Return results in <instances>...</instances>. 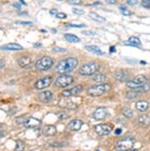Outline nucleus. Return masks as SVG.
Listing matches in <instances>:
<instances>
[{"label": "nucleus", "mask_w": 150, "mask_h": 151, "mask_svg": "<svg viewBox=\"0 0 150 151\" xmlns=\"http://www.w3.org/2000/svg\"><path fill=\"white\" fill-rule=\"evenodd\" d=\"M79 62L76 58H64V60H60L57 63V65L55 67V70L57 74H62L66 75L71 73L75 68L78 65Z\"/></svg>", "instance_id": "1"}, {"label": "nucleus", "mask_w": 150, "mask_h": 151, "mask_svg": "<svg viewBox=\"0 0 150 151\" xmlns=\"http://www.w3.org/2000/svg\"><path fill=\"white\" fill-rule=\"evenodd\" d=\"M110 90H111V85L107 84V83H103V84H98L89 88V90L87 91V94L92 97H99L108 93Z\"/></svg>", "instance_id": "2"}, {"label": "nucleus", "mask_w": 150, "mask_h": 151, "mask_svg": "<svg viewBox=\"0 0 150 151\" xmlns=\"http://www.w3.org/2000/svg\"><path fill=\"white\" fill-rule=\"evenodd\" d=\"M100 69V65L96 63H89V64L83 65L79 69V74L82 76H92L95 75Z\"/></svg>", "instance_id": "3"}, {"label": "nucleus", "mask_w": 150, "mask_h": 151, "mask_svg": "<svg viewBox=\"0 0 150 151\" xmlns=\"http://www.w3.org/2000/svg\"><path fill=\"white\" fill-rule=\"evenodd\" d=\"M52 65H54V60L52 58L47 57V55L38 58L35 62V68L39 70H47Z\"/></svg>", "instance_id": "4"}, {"label": "nucleus", "mask_w": 150, "mask_h": 151, "mask_svg": "<svg viewBox=\"0 0 150 151\" xmlns=\"http://www.w3.org/2000/svg\"><path fill=\"white\" fill-rule=\"evenodd\" d=\"M133 145H134V138L125 137L124 139L118 141L115 148L117 151H128L133 147Z\"/></svg>", "instance_id": "5"}, {"label": "nucleus", "mask_w": 150, "mask_h": 151, "mask_svg": "<svg viewBox=\"0 0 150 151\" xmlns=\"http://www.w3.org/2000/svg\"><path fill=\"white\" fill-rule=\"evenodd\" d=\"M147 82V78L145 77L144 75H139L137 77H135L133 80H130V81L127 82V87L130 88L132 90H137L139 89L140 87H142L145 83Z\"/></svg>", "instance_id": "6"}, {"label": "nucleus", "mask_w": 150, "mask_h": 151, "mask_svg": "<svg viewBox=\"0 0 150 151\" xmlns=\"http://www.w3.org/2000/svg\"><path fill=\"white\" fill-rule=\"evenodd\" d=\"M75 82V79L70 75H60L55 81V85L59 88H66L69 87Z\"/></svg>", "instance_id": "7"}, {"label": "nucleus", "mask_w": 150, "mask_h": 151, "mask_svg": "<svg viewBox=\"0 0 150 151\" xmlns=\"http://www.w3.org/2000/svg\"><path fill=\"white\" fill-rule=\"evenodd\" d=\"M82 91H83V86H82V85H78V86L72 88V89L62 91V93H60V96H62V98H70V97H72V96L78 95L79 93H81Z\"/></svg>", "instance_id": "8"}, {"label": "nucleus", "mask_w": 150, "mask_h": 151, "mask_svg": "<svg viewBox=\"0 0 150 151\" xmlns=\"http://www.w3.org/2000/svg\"><path fill=\"white\" fill-rule=\"evenodd\" d=\"M52 77H44V78H42V79H39L35 82L34 88L36 90H43L50 86V85L52 84Z\"/></svg>", "instance_id": "9"}, {"label": "nucleus", "mask_w": 150, "mask_h": 151, "mask_svg": "<svg viewBox=\"0 0 150 151\" xmlns=\"http://www.w3.org/2000/svg\"><path fill=\"white\" fill-rule=\"evenodd\" d=\"M95 131L97 134L101 136L109 135L112 131V127L111 125H107V124H99V125L95 126Z\"/></svg>", "instance_id": "10"}, {"label": "nucleus", "mask_w": 150, "mask_h": 151, "mask_svg": "<svg viewBox=\"0 0 150 151\" xmlns=\"http://www.w3.org/2000/svg\"><path fill=\"white\" fill-rule=\"evenodd\" d=\"M109 112L106 108L104 107H100V108H97L93 113V118L96 120H104L106 117L108 116Z\"/></svg>", "instance_id": "11"}, {"label": "nucleus", "mask_w": 150, "mask_h": 151, "mask_svg": "<svg viewBox=\"0 0 150 151\" xmlns=\"http://www.w3.org/2000/svg\"><path fill=\"white\" fill-rule=\"evenodd\" d=\"M23 125L25 126L26 128H38L40 125H42V121L29 116L27 119H26V121L24 122Z\"/></svg>", "instance_id": "12"}, {"label": "nucleus", "mask_w": 150, "mask_h": 151, "mask_svg": "<svg viewBox=\"0 0 150 151\" xmlns=\"http://www.w3.org/2000/svg\"><path fill=\"white\" fill-rule=\"evenodd\" d=\"M59 105H60V107L70 109V110H74V109L77 108V104L72 102L71 100H70V98H62L60 100Z\"/></svg>", "instance_id": "13"}, {"label": "nucleus", "mask_w": 150, "mask_h": 151, "mask_svg": "<svg viewBox=\"0 0 150 151\" xmlns=\"http://www.w3.org/2000/svg\"><path fill=\"white\" fill-rule=\"evenodd\" d=\"M82 126H83V121L80 119H74L67 124V127L71 131H79L82 128Z\"/></svg>", "instance_id": "14"}, {"label": "nucleus", "mask_w": 150, "mask_h": 151, "mask_svg": "<svg viewBox=\"0 0 150 151\" xmlns=\"http://www.w3.org/2000/svg\"><path fill=\"white\" fill-rule=\"evenodd\" d=\"M114 77L119 82H128L130 75L128 74V72H126V70H118V72L115 73Z\"/></svg>", "instance_id": "15"}, {"label": "nucleus", "mask_w": 150, "mask_h": 151, "mask_svg": "<svg viewBox=\"0 0 150 151\" xmlns=\"http://www.w3.org/2000/svg\"><path fill=\"white\" fill-rule=\"evenodd\" d=\"M38 98H39V100L42 102L47 103V102H50L52 100V98H54V94H52L50 91H43L38 94Z\"/></svg>", "instance_id": "16"}, {"label": "nucleus", "mask_w": 150, "mask_h": 151, "mask_svg": "<svg viewBox=\"0 0 150 151\" xmlns=\"http://www.w3.org/2000/svg\"><path fill=\"white\" fill-rule=\"evenodd\" d=\"M0 50H22L23 47H21L20 45H18V43H7L5 45H2V47H0Z\"/></svg>", "instance_id": "17"}, {"label": "nucleus", "mask_w": 150, "mask_h": 151, "mask_svg": "<svg viewBox=\"0 0 150 151\" xmlns=\"http://www.w3.org/2000/svg\"><path fill=\"white\" fill-rule=\"evenodd\" d=\"M57 133V128L54 125H47L42 129V134L45 136H54Z\"/></svg>", "instance_id": "18"}, {"label": "nucleus", "mask_w": 150, "mask_h": 151, "mask_svg": "<svg viewBox=\"0 0 150 151\" xmlns=\"http://www.w3.org/2000/svg\"><path fill=\"white\" fill-rule=\"evenodd\" d=\"M137 122H138L139 125L142 126V127H147L150 124V117H148L147 115H142L138 118Z\"/></svg>", "instance_id": "19"}, {"label": "nucleus", "mask_w": 150, "mask_h": 151, "mask_svg": "<svg viewBox=\"0 0 150 151\" xmlns=\"http://www.w3.org/2000/svg\"><path fill=\"white\" fill-rule=\"evenodd\" d=\"M85 48H86L88 52H93V53H95V55H104L103 50L99 47H97V45H86Z\"/></svg>", "instance_id": "20"}, {"label": "nucleus", "mask_w": 150, "mask_h": 151, "mask_svg": "<svg viewBox=\"0 0 150 151\" xmlns=\"http://www.w3.org/2000/svg\"><path fill=\"white\" fill-rule=\"evenodd\" d=\"M136 109L138 111L140 112H145L148 109V107H149V104H148V102H146V101H138L136 103Z\"/></svg>", "instance_id": "21"}, {"label": "nucleus", "mask_w": 150, "mask_h": 151, "mask_svg": "<svg viewBox=\"0 0 150 151\" xmlns=\"http://www.w3.org/2000/svg\"><path fill=\"white\" fill-rule=\"evenodd\" d=\"M17 63H18V65H20L21 68H25V67H27V65H30L31 58L29 57H21L17 60Z\"/></svg>", "instance_id": "22"}, {"label": "nucleus", "mask_w": 150, "mask_h": 151, "mask_svg": "<svg viewBox=\"0 0 150 151\" xmlns=\"http://www.w3.org/2000/svg\"><path fill=\"white\" fill-rule=\"evenodd\" d=\"M93 81L97 82V83H100V84H103L102 82H105L107 80V76L105 74H95L93 76Z\"/></svg>", "instance_id": "23"}, {"label": "nucleus", "mask_w": 150, "mask_h": 151, "mask_svg": "<svg viewBox=\"0 0 150 151\" xmlns=\"http://www.w3.org/2000/svg\"><path fill=\"white\" fill-rule=\"evenodd\" d=\"M126 45H134V47H140L141 45V41L138 37L136 36H131L128 40V42H126Z\"/></svg>", "instance_id": "24"}, {"label": "nucleus", "mask_w": 150, "mask_h": 151, "mask_svg": "<svg viewBox=\"0 0 150 151\" xmlns=\"http://www.w3.org/2000/svg\"><path fill=\"white\" fill-rule=\"evenodd\" d=\"M90 16H91V18L93 19V20L97 21V22H105V21H106V18L105 17H103V16L99 15V14L96 13V12H91Z\"/></svg>", "instance_id": "25"}, {"label": "nucleus", "mask_w": 150, "mask_h": 151, "mask_svg": "<svg viewBox=\"0 0 150 151\" xmlns=\"http://www.w3.org/2000/svg\"><path fill=\"white\" fill-rule=\"evenodd\" d=\"M65 38L70 41V42H80V38L77 35H71V33H67L65 35Z\"/></svg>", "instance_id": "26"}, {"label": "nucleus", "mask_w": 150, "mask_h": 151, "mask_svg": "<svg viewBox=\"0 0 150 151\" xmlns=\"http://www.w3.org/2000/svg\"><path fill=\"white\" fill-rule=\"evenodd\" d=\"M24 149H25V144H24L23 141L16 140L15 141V148H14V151H24Z\"/></svg>", "instance_id": "27"}, {"label": "nucleus", "mask_w": 150, "mask_h": 151, "mask_svg": "<svg viewBox=\"0 0 150 151\" xmlns=\"http://www.w3.org/2000/svg\"><path fill=\"white\" fill-rule=\"evenodd\" d=\"M149 90H150V82L147 81V82L143 85V86L140 87L139 89L135 90V91L138 92V93H144V92H148Z\"/></svg>", "instance_id": "28"}, {"label": "nucleus", "mask_w": 150, "mask_h": 151, "mask_svg": "<svg viewBox=\"0 0 150 151\" xmlns=\"http://www.w3.org/2000/svg\"><path fill=\"white\" fill-rule=\"evenodd\" d=\"M138 95H139V93H138V92L135 91V90H130V91H128V92H127L125 96H126V98H127V99L132 100V99L137 98V97H138Z\"/></svg>", "instance_id": "29"}, {"label": "nucleus", "mask_w": 150, "mask_h": 151, "mask_svg": "<svg viewBox=\"0 0 150 151\" xmlns=\"http://www.w3.org/2000/svg\"><path fill=\"white\" fill-rule=\"evenodd\" d=\"M122 113H123V115H124L125 117H127V118H132L133 115H134L133 111L129 108H124L122 110Z\"/></svg>", "instance_id": "30"}, {"label": "nucleus", "mask_w": 150, "mask_h": 151, "mask_svg": "<svg viewBox=\"0 0 150 151\" xmlns=\"http://www.w3.org/2000/svg\"><path fill=\"white\" fill-rule=\"evenodd\" d=\"M120 11H121V13L124 14L125 16H130L132 14V12L124 6H120Z\"/></svg>", "instance_id": "31"}, {"label": "nucleus", "mask_w": 150, "mask_h": 151, "mask_svg": "<svg viewBox=\"0 0 150 151\" xmlns=\"http://www.w3.org/2000/svg\"><path fill=\"white\" fill-rule=\"evenodd\" d=\"M29 116H26V115H23V116H20V117H17L15 119V122L17 124H24V122L26 121V119L28 118Z\"/></svg>", "instance_id": "32"}, {"label": "nucleus", "mask_w": 150, "mask_h": 151, "mask_svg": "<svg viewBox=\"0 0 150 151\" xmlns=\"http://www.w3.org/2000/svg\"><path fill=\"white\" fill-rule=\"evenodd\" d=\"M48 145H50V147H64L65 143H62V142H50Z\"/></svg>", "instance_id": "33"}, {"label": "nucleus", "mask_w": 150, "mask_h": 151, "mask_svg": "<svg viewBox=\"0 0 150 151\" xmlns=\"http://www.w3.org/2000/svg\"><path fill=\"white\" fill-rule=\"evenodd\" d=\"M67 26L69 27H78V28H83V27H86L85 24H66Z\"/></svg>", "instance_id": "34"}, {"label": "nucleus", "mask_w": 150, "mask_h": 151, "mask_svg": "<svg viewBox=\"0 0 150 151\" xmlns=\"http://www.w3.org/2000/svg\"><path fill=\"white\" fill-rule=\"evenodd\" d=\"M55 17L60 18V19H65V18H67V16L66 13H64V12H59V13H57V15H55Z\"/></svg>", "instance_id": "35"}, {"label": "nucleus", "mask_w": 150, "mask_h": 151, "mask_svg": "<svg viewBox=\"0 0 150 151\" xmlns=\"http://www.w3.org/2000/svg\"><path fill=\"white\" fill-rule=\"evenodd\" d=\"M141 5L145 7V8H149L150 7V0H143L141 2Z\"/></svg>", "instance_id": "36"}, {"label": "nucleus", "mask_w": 150, "mask_h": 151, "mask_svg": "<svg viewBox=\"0 0 150 151\" xmlns=\"http://www.w3.org/2000/svg\"><path fill=\"white\" fill-rule=\"evenodd\" d=\"M66 50H67L66 48L59 47H54V52H65Z\"/></svg>", "instance_id": "37"}, {"label": "nucleus", "mask_w": 150, "mask_h": 151, "mask_svg": "<svg viewBox=\"0 0 150 151\" xmlns=\"http://www.w3.org/2000/svg\"><path fill=\"white\" fill-rule=\"evenodd\" d=\"M5 135V131H4V127H3V125H1L0 124V139H1L3 136Z\"/></svg>", "instance_id": "38"}, {"label": "nucleus", "mask_w": 150, "mask_h": 151, "mask_svg": "<svg viewBox=\"0 0 150 151\" xmlns=\"http://www.w3.org/2000/svg\"><path fill=\"white\" fill-rule=\"evenodd\" d=\"M16 23L23 24V25H32V22H30V21H16Z\"/></svg>", "instance_id": "39"}, {"label": "nucleus", "mask_w": 150, "mask_h": 151, "mask_svg": "<svg viewBox=\"0 0 150 151\" xmlns=\"http://www.w3.org/2000/svg\"><path fill=\"white\" fill-rule=\"evenodd\" d=\"M72 12L76 14H79V15H81V14H84V10L83 9H72Z\"/></svg>", "instance_id": "40"}, {"label": "nucleus", "mask_w": 150, "mask_h": 151, "mask_svg": "<svg viewBox=\"0 0 150 151\" xmlns=\"http://www.w3.org/2000/svg\"><path fill=\"white\" fill-rule=\"evenodd\" d=\"M70 4H76V5H80V4H82L81 0H71V1H69Z\"/></svg>", "instance_id": "41"}, {"label": "nucleus", "mask_w": 150, "mask_h": 151, "mask_svg": "<svg viewBox=\"0 0 150 151\" xmlns=\"http://www.w3.org/2000/svg\"><path fill=\"white\" fill-rule=\"evenodd\" d=\"M57 117H59L60 119H66L69 117V115L66 113H60V114H57Z\"/></svg>", "instance_id": "42"}, {"label": "nucleus", "mask_w": 150, "mask_h": 151, "mask_svg": "<svg viewBox=\"0 0 150 151\" xmlns=\"http://www.w3.org/2000/svg\"><path fill=\"white\" fill-rule=\"evenodd\" d=\"M138 3V1L137 0H128L127 1V4H129V5H135V4Z\"/></svg>", "instance_id": "43"}, {"label": "nucleus", "mask_w": 150, "mask_h": 151, "mask_svg": "<svg viewBox=\"0 0 150 151\" xmlns=\"http://www.w3.org/2000/svg\"><path fill=\"white\" fill-rule=\"evenodd\" d=\"M50 13L52 14V15H57V14L59 13V11H57V9H52V10L50 11Z\"/></svg>", "instance_id": "44"}, {"label": "nucleus", "mask_w": 150, "mask_h": 151, "mask_svg": "<svg viewBox=\"0 0 150 151\" xmlns=\"http://www.w3.org/2000/svg\"><path fill=\"white\" fill-rule=\"evenodd\" d=\"M83 33L86 35H95V32H93V31H84Z\"/></svg>", "instance_id": "45"}, {"label": "nucleus", "mask_w": 150, "mask_h": 151, "mask_svg": "<svg viewBox=\"0 0 150 151\" xmlns=\"http://www.w3.org/2000/svg\"><path fill=\"white\" fill-rule=\"evenodd\" d=\"M121 133H122V130H121L120 128H118V129H116V130H115V134H116V135H120Z\"/></svg>", "instance_id": "46"}, {"label": "nucleus", "mask_w": 150, "mask_h": 151, "mask_svg": "<svg viewBox=\"0 0 150 151\" xmlns=\"http://www.w3.org/2000/svg\"><path fill=\"white\" fill-rule=\"evenodd\" d=\"M108 3H110V4H115L116 3V0H108Z\"/></svg>", "instance_id": "47"}, {"label": "nucleus", "mask_w": 150, "mask_h": 151, "mask_svg": "<svg viewBox=\"0 0 150 151\" xmlns=\"http://www.w3.org/2000/svg\"><path fill=\"white\" fill-rule=\"evenodd\" d=\"M4 67V62L2 60H0V69H1V68H3Z\"/></svg>", "instance_id": "48"}, {"label": "nucleus", "mask_w": 150, "mask_h": 151, "mask_svg": "<svg viewBox=\"0 0 150 151\" xmlns=\"http://www.w3.org/2000/svg\"><path fill=\"white\" fill-rule=\"evenodd\" d=\"M110 52H115V47H110Z\"/></svg>", "instance_id": "49"}, {"label": "nucleus", "mask_w": 150, "mask_h": 151, "mask_svg": "<svg viewBox=\"0 0 150 151\" xmlns=\"http://www.w3.org/2000/svg\"><path fill=\"white\" fill-rule=\"evenodd\" d=\"M20 3H21V4H25V2H24L23 0H20Z\"/></svg>", "instance_id": "50"}, {"label": "nucleus", "mask_w": 150, "mask_h": 151, "mask_svg": "<svg viewBox=\"0 0 150 151\" xmlns=\"http://www.w3.org/2000/svg\"><path fill=\"white\" fill-rule=\"evenodd\" d=\"M131 151H138V150H137V149H134V150H131Z\"/></svg>", "instance_id": "51"}, {"label": "nucleus", "mask_w": 150, "mask_h": 151, "mask_svg": "<svg viewBox=\"0 0 150 151\" xmlns=\"http://www.w3.org/2000/svg\"><path fill=\"white\" fill-rule=\"evenodd\" d=\"M0 29H1V28H0Z\"/></svg>", "instance_id": "52"}]
</instances>
